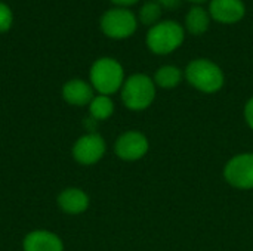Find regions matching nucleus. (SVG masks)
Returning a JSON list of instances; mask_svg holds the SVG:
<instances>
[{
  "label": "nucleus",
  "instance_id": "obj_1",
  "mask_svg": "<svg viewBox=\"0 0 253 251\" xmlns=\"http://www.w3.org/2000/svg\"><path fill=\"white\" fill-rule=\"evenodd\" d=\"M185 38V31L176 21H160L147 33V46L153 53L168 55L176 50Z\"/></svg>",
  "mask_w": 253,
  "mask_h": 251
},
{
  "label": "nucleus",
  "instance_id": "obj_2",
  "mask_svg": "<svg viewBox=\"0 0 253 251\" xmlns=\"http://www.w3.org/2000/svg\"><path fill=\"white\" fill-rule=\"evenodd\" d=\"M125 83V71L120 62L113 58H101L90 68V84L99 93L110 96L122 89Z\"/></svg>",
  "mask_w": 253,
  "mask_h": 251
},
{
  "label": "nucleus",
  "instance_id": "obj_3",
  "mask_svg": "<svg viewBox=\"0 0 253 251\" xmlns=\"http://www.w3.org/2000/svg\"><path fill=\"white\" fill-rule=\"evenodd\" d=\"M156 96V83L145 74L130 75L122 86V101L132 111L148 108Z\"/></svg>",
  "mask_w": 253,
  "mask_h": 251
},
{
  "label": "nucleus",
  "instance_id": "obj_4",
  "mask_svg": "<svg viewBox=\"0 0 253 251\" xmlns=\"http://www.w3.org/2000/svg\"><path fill=\"white\" fill-rule=\"evenodd\" d=\"M185 77L193 87L205 93H215L224 86L222 70L209 59L191 61L187 65Z\"/></svg>",
  "mask_w": 253,
  "mask_h": 251
},
{
  "label": "nucleus",
  "instance_id": "obj_5",
  "mask_svg": "<svg viewBox=\"0 0 253 251\" xmlns=\"http://www.w3.org/2000/svg\"><path fill=\"white\" fill-rule=\"evenodd\" d=\"M138 27L135 15L125 7H116L105 12L101 18V30L111 38H127Z\"/></svg>",
  "mask_w": 253,
  "mask_h": 251
},
{
  "label": "nucleus",
  "instance_id": "obj_6",
  "mask_svg": "<svg viewBox=\"0 0 253 251\" xmlns=\"http://www.w3.org/2000/svg\"><path fill=\"white\" fill-rule=\"evenodd\" d=\"M225 180L239 189H253V154H239L233 157L224 169Z\"/></svg>",
  "mask_w": 253,
  "mask_h": 251
},
{
  "label": "nucleus",
  "instance_id": "obj_7",
  "mask_svg": "<svg viewBox=\"0 0 253 251\" xmlns=\"http://www.w3.org/2000/svg\"><path fill=\"white\" fill-rule=\"evenodd\" d=\"M107 145L101 135L87 133L80 136L73 145V158L82 166L96 164L105 154Z\"/></svg>",
  "mask_w": 253,
  "mask_h": 251
},
{
  "label": "nucleus",
  "instance_id": "obj_8",
  "mask_svg": "<svg viewBox=\"0 0 253 251\" xmlns=\"http://www.w3.org/2000/svg\"><path fill=\"white\" fill-rule=\"evenodd\" d=\"M116 155L125 161H136L148 151V139L136 130H129L119 136L114 145Z\"/></svg>",
  "mask_w": 253,
  "mask_h": 251
},
{
  "label": "nucleus",
  "instance_id": "obj_9",
  "mask_svg": "<svg viewBox=\"0 0 253 251\" xmlns=\"http://www.w3.org/2000/svg\"><path fill=\"white\" fill-rule=\"evenodd\" d=\"M246 6L242 0H211L209 15L221 24H236L245 18Z\"/></svg>",
  "mask_w": 253,
  "mask_h": 251
},
{
  "label": "nucleus",
  "instance_id": "obj_10",
  "mask_svg": "<svg viewBox=\"0 0 253 251\" xmlns=\"http://www.w3.org/2000/svg\"><path fill=\"white\" fill-rule=\"evenodd\" d=\"M24 251H64L62 240L50 231L37 229L25 235L22 241Z\"/></svg>",
  "mask_w": 253,
  "mask_h": 251
},
{
  "label": "nucleus",
  "instance_id": "obj_11",
  "mask_svg": "<svg viewBox=\"0 0 253 251\" xmlns=\"http://www.w3.org/2000/svg\"><path fill=\"white\" fill-rule=\"evenodd\" d=\"M58 207L67 215H82L89 207V195L80 188H65L56 198Z\"/></svg>",
  "mask_w": 253,
  "mask_h": 251
},
{
  "label": "nucleus",
  "instance_id": "obj_12",
  "mask_svg": "<svg viewBox=\"0 0 253 251\" xmlns=\"http://www.w3.org/2000/svg\"><path fill=\"white\" fill-rule=\"evenodd\" d=\"M62 98L70 105L84 107V105H89L90 101L93 99V87H92V84L86 83L84 80L74 78L64 84Z\"/></svg>",
  "mask_w": 253,
  "mask_h": 251
},
{
  "label": "nucleus",
  "instance_id": "obj_13",
  "mask_svg": "<svg viewBox=\"0 0 253 251\" xmlns=\"http://www.w3.org/2000/svg\"><path fill=\"white\" fill-rule=\"evenodd\" d=\"M211 19L209 10L202 6H193L185 16V28L194 36H202L208 31Z\"/></svg>",
  "mask_w": 253,
  "mask_h": 251
},
{
  "label": "nucleus",
  "instance_id": "obj_14",
  "mask_svg": "<svg viewBox=\"0 0 253 251\" xmlns=\"http://www.w3.org/2000/svg\"><path fill=\"white\" fill-rule=\"evenodd\" d=\"M182 80V71L175 65H163L154 74L156 86L162 89H173Z\"/></svg>",
  "mask_w": 253,
  "mask_h": 251
},
{
  "label": "nucleus",
  "instance_id": "obj_15",
  "mask_svg": "<svg viewBox=\"0 0 253 251\" xmlns=\"http://www.w3.org/2000/svg\"><path fill=\"white\" fill-rule=\"evenodd\" d=\"M114 112V102L111 101L110 96L105 95H98L93 96V99L89 104V114L93 120H107L113 115Z\"/></svg>",
  "mask_w": 253,
  "mask_h": 251
},
{
  "label": "nucleus",
  "instance_id": "obj_16",
  "mask_svg": "<svg viewBox=\"0 0 253 251\" xmlns=\"http://www.w3.org/2000/svg\"><path fill=\"white\" fill-rule=\"evenodd\" d=\"M162 10H163V9H162L154 0L147 1V3L142 4V7H141V10H139V21H141L144 25L153 27V25H156V24L160 22Z\"/></svg>",
  "mask_w": 253,
  "mask_h": 251
},
{
  "label": "nucleus",
  "instance_id": "obj_17",
  "mask_svg": "<svg viewBox=\"0 0 253 251\" xmlns=\"http://www.w3.org/2000/svg\"><path fill=\"white\" fill-rule=\"evenodd\" d=\"M10 25H12V12L4 3H0V33L7 31Z\"/></svg>",
  "mask_w": 253,
  "mask_h": 251
},
{
  "label": "nucleus",
  "instance_id": "obj_18",
  "mask_svg": "<svg viewBox=\"0 0 253 251\" xmlns=\"http://www.w3.org/2000/svg\"><path fill=\"white\" fill-rule=\"evenodd\" d=\"M162 9L168 10H176L181 6V0H154Z\"/></svg>",
  "mask_w": 253,
  "mask_h": 251
},
{
  "label": "nucleus",
  "instance_id": "obj_19",
  "mask_svg": "<svg viewBox=\"0 0 253 251\" xmlns=\"http://www.w3.org/2000/svg\"><path fill=\"white\" fill-rule=\"evenodd\" d=\"M245 117H246V121L248 124L253 129V98L249 99V102L246 104V108H245Z\"/></svg>",
  "mask_w": 253,
  "mask_h": 251
},
{
  "label": "nucleus",
  "instance_id": "obj_20",
  "mask_svg": "<svg viewBox=\"0 0 253 251\" xmlns=\"http://www.w3.org/2000/svg\"><path fill=\"white\" fill-rule=\"evenodd\" d=\"M111 1L114 4H117V6H132L136 1H139V0H111Z\"/></svg>",
  "mask_w": 253,
  "mask_h": 251
},
{
  "label": "nucleus",
  "instance_id": "obj_21",
  "mask_svg": "<svg viewBox=\"0 0 253 251\" xmlns=\"http://www.w3.org/2000/svg\"><path fill=\"white\" fill-rule=\"evenodd\" d=\"M188 1H193V3H203V1H206V0H188Z\"/></svg>",
  "mask_w": 253,
  "mask_h": 251
}]
</instances>
